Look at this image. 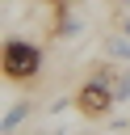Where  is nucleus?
Masks as SVG:
<instances>
[{
	"instance_id": "f257e3e1",
	"label": "nucleus",
	"mask_w": 130,
	"mask_h": 135,
	"mask_svg": "<svg viewBox=\"0 0 130 135\" xmlns=\"http://www.w3.org/2000/svg\"><path fill=\"white\" fill-rule=\"evenodd\" d=\"M113 63H96L92 68V76L75 89V97H71V105L84 114V118H105L113 105H117V97H113Z\"/></svg>"
},
{
	"instance_id": "f03ea898",
	"label": "nucleus",
	"mask_w": 130,
	"mask_h": 135,
	"mask_svg": "<svg viewBox=\"0 0 130 135\" xmlns=\"http://www.w3.org/2000/svg\"><path fill=\"white\" fill-rule=\"evenodd\" d=\"M38 72H42V46H34L25 38H8L4 42V80L29 84V80H38Z\"/></svg>"
},
{
	"instance_id": "7ed1b4c3",
	"label": "nucleus",
	"mask_w": 130,
	"mask_h": 135,
	"mask_svg": "<svg viewBox=\"0 0 130 135\" xmlns=\"http://www.w3.org/2000/svg\"><path fill=\"white\" fill-rule=\"evenodd\" d=\"M105 55L117 63H130V34H109L105 38Z\"/></svg>"
},
{
	"instance_id": "20e7f679",
	"label": "nucleus",
	"mask_w": 130,
	"mask_h": 135,
	"mask_svg": "<svg viewBox=\"0 0 130 135\" xmlns=\"http://www.w3.org/2000/svg\"><path fill=\"white\" fill-rule=\"evenodd\" d=\"M29 110H34L29 101H17V105H8V110H4V135H13V131H17V127L29 118Z\"/></svg>"
},
{
	"instance_id": "39448f33",
	"label": "nucleus",
	"mask_w": 130,
	"mask_h": 135,
	"mask_svg": "<svg viewBox=\"0 0 130 135\" xmlns=\"http://www.w3.org/2000/svg\"><path fill=\"white\" fill-rule=\"evenodd\" d=\"M113 4H117V8H130V0H113Z\"/></svg>"
}]
</instances>
